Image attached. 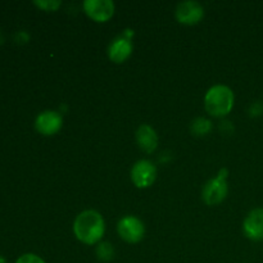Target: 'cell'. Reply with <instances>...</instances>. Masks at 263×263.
<instances>
[{
    "label": "cell",
    "mask_w": 263,
    "mask_h": 263,
    "mask_svg": "<svg viewBox=\"0 0 263 263\" xmlns=\"http://www.w3.org/2000/svg\"><path fill=\"white\" fill-rule=\"evenodd\" d=\"M63 125V118L55 110H45L35 120V128L44 136L55 135Z\"/></svg>",
    "instance_id": "8992f818"
},
{
    "label": "cell",
    "mask_w": 263,
    "mask_h": 263,
    "mask_svg": "<svg viewBox=\"0 0 263 263\" xmlns=\"http://www.w3.org/2000/svg\"><path fill=\"white\" fill-rule=\"evenodd\" d=\"M15 263H46L41 257H39L37 254L33 253H26L22 254L20 258L15 261Z\"/></svg>",
    "instance_id": "9a60e30c"
},
{
    "label": "cell",
    "mask_w": 263,
    "mask_h": 263,
    "mask_svg": "<svg viewBox=\"0 0 263 263\" xmlns=\"http://www.w3.org/2000/svg\"><path fill=\"white\" fill-rule=\"evenodd\" d=\"M175 15H176V20L182 25L193 26L200 22L204 15V9L197 2H182L177 4Z\"/></svg>",
    "instance_id": "52a82bcc"
},
{
    "label": "cell",
    "mask_w": 263,
    "mask_h": 263,
    "mask_svg": "<svg viewBox=\"0 0 263 263\" xmlns=\"http://www.w3.org/2000/svg\"><path fill=\"white\" fill-rule=\"evenodd\" d=\"M243 233L253 241L263 240V208L251 211L243 222Z\"/></svg>",
    "instance_id": "30bf717a"
},
{
    "label": "cell",
    "mask_w": 263,
    "mask_h": 263,
    "mask_svg": "<svg viewBox=\"0 0 263 263\" xmlns=\"http://www.w3.org/2000/svg\"><path fill=\"white\" fill-rule=\"evenodd\" d=\"M190 128H192L193 135L205 136L211 133V130H212V123H211V121L207 120V118L198 117L193 121Z\"/></svg>",
    "instance_id": "7c38bea8"
},
{
    "label": "cell",
    "mask_w": 263,
    "mask_h": 263,
    "mask_svg": "<svg viewBox=\"0 0 263 263\" xmlns=\"http://www.w3.org/2000/svg\"><path fill=\"white\" fill-rule=\"evenodd\" d=\"M0 263H7V261H5V258H4V257H2V256H0Z\"/></svg>",
    "instance_id": "d6986e66"
},
{
    "label": "cell",
    "mask_w": 263,
    "mask_h": 263,
    "mask_svg": "<svg viewBox=\"0 0 263 263\" xmlns=\"http://www.w3.org/2000/svg\"><path fill=\"white\" fill-rule=\"evenodd\" d=\"M263 115V103L262 102H256L251 105L249 108V116L251 117H259Z\"/></svg>",
    "instance_id": "2e32d148"
},
{
    "label": "cell",
    "mask_w": 263,
    "mask_h": 263,
    "mask_svg": "<svg viewBox=\"0 0 263 263\" xmlns=\"http://www.w3.org/2000/svg\"><path fill=\"white\" fill-rule=\"evenodd\" d=\"M84 10L95 22H107L115 13V3L110 0H86Z\"/></svg>",
    "instance_id": "ba28073f"
},
{
    "label": "cell",
    "mask_w": 263,
    "mask_h": 263,
    "mask_svg": "<svg viewBox=\"0 0 263 263\" xmlns=\"http://www.w3.org/2000/svg\"><path fill=\"white\" fill-rule=\"evenodd\" d=\"M95 254H97L98 259L102 262H110L116 256V251L113 246L108 241H102L98 244L97 249H95Z\"/></svg>",
    "instance_id": "4fadbf2b"
},
{
    "label": "cell",
    "mask_w": 263,
    "mask_h": 263,
    "mask_svg": "<svg viewBox=\"0 0 263 263\" xmlns=\"http://www.w3.org/2000/svg\"><path fill=\"white\" fill-rule=\"evenodd\" d=\"M136 141L140 149L146 153H152L158 146V136L156 130L149 125H141L136 131Z\"/></svg>",
    "instance_id": "8fae6325"
},
{
    "label": "cell",
    "mask_w": 263,
    "mask_h": 263,
    "mask_svg": "<svg viewBox=\"0 0 263 263\" xmlns=\"http://www.w3.org/2000/svg\"><path fill=\"white\" fill-rule=\"evenodd\" d=\"M226 176H228V170L222 168L216 179L210 180L204 185L202 192V198L208 205H216L222 202L228 195V182H226Z\"/></svg>",
    "instance_id": "3957f363"
},
{
    "label": "cell",
    "mask_w": 263,
    "mask_h": 263,
    "mask_svg": "<svg viewBox=\"0 0 263 263\" xmlns=\"http://www.w3.org/2000/svg\"><path fill=\"white\" fill-rule=\"evenodd\" d=\"M234 92L225 85H215L204 97V108L212 117H225L234 107Z\"/></svg>",
    "instance_id": "7a4b0ae2"
},
{
    "label": "cell",
    "mask_w": 263,
    "mask_h": 263,
    "mask_svg": "<svg viewBox=\"0 0 263 263\" xmlns=\"http://www.w3.org/2000/svg\"><path fill=\"white\" fill-rule=\"evenodd\" d=\"M105 231V223L98 211L87 210L80 213L73 222V233L81 243L99 244Z\"/></svg>",
    "instance_id": "6da1fadb"
},
{
    "label": "cell",
    "mask_w": 263,
    "mask_h": 263,
    "mask_svg": "<svg viewBox=\"0 0 263 263\" xmlns=\"http://www.w3.org/2000/svg\"><path fill=\"white\" fill-rule=\"evenodd\" d=\"M33 4L40 9L46 10V12H54V10L58 9V7H61L62 3L58 0H40V2L36 0V2H33Z\"/></svg>",
    "instance_id": "5bb4252c"
},
{
    "label": "cell",
    "mask_w": 263,
    "mask_h": 263,
    "mask_svg": "<svg viewBox=\"0 0 263 263\" xmlns=\"http://www.w3.org/2000/svg\"><path fill=\"white\" fill-rule=\"evenodd\" d=\"M118 235L125 241L130 244L139 243L144 238L145 234V226L140 218L135 216H126L122 220H120L117 225Z\"/></svg>",
    "instance_id": "277c9868"
},
{
    "label": "cell",
    "mask_w": 263,
    "mask_h": 263,
    "mask_svg": "<svg viewBox=\"0 0 263 263\" xmlns=\"http://www.w3.org/2000/svg\"><path fill=\"white\" fill-rule=\"evenodd\" d=\"M127 31L125 32V35L116 37L108 48V57L115 63H122L133 53V44H131L130 39L131 33Z\"/></svg>",
    "instance_id": "9c48e42d"
},
{
    "label": "cell",
    "mask_w": 263,
    "mask_h": 263,
    "mask_svg": "<svg viewBox=\"0 0 263 263\" xmlns=\"http://www.w3.org/2000/svg\"><path fill=\"white\" fill-rule=\"evenodd\" d=\"M3 43H4V37H3V33L2 31H0V45H2Z\"/></svg>",
    "instance_id": "ac0fdd59"
},
{
    "label": "cell",
    "mask_w": 263,
    "mask_h": 263,
    "mask_svg": "<svg viewBox=\"0 0 263 263\" xmlns=\"http://www.w3.org/2000/svg\"><path fill=\"white\" fill-rule=\"evenodd\" d=\"M15 41L20 44L27 43L28 41L27 32H25V31H20V32H17V35H15Z\"/></svg>",
    "instance_id": "e0dca14e"
},
{
    "label": "cell",
    "mask_w": 263,
    "mask_h": 263,
    "mask_svg": "<svg viewBox=\"0 0 263 263\" xmlns=\"http://www.w3.org/2000/svg\"><path fill=\"white\" fill-rule=\"evenodd\" d=\"M157 177V168L148 159L138 161L131 170V180L140 189H145L153 185Z\"/></svg>",
    "instance_id": "5b68a950"
}]
</instances>
